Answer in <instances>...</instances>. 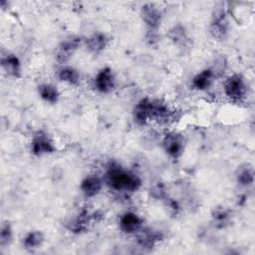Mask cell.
Listing matches in <instances>:
<instances>
[{
    "instance_id": "7",
    "label": "cell",
    "mask_w": 255,
    "mask_h": 255,
    "mask_svg": "<svg viewBox=\"0 0 255 255\" xmlns=\"http://www.w3.org/2000/svg\"><path fill=\"white\" fill-rule=\"evenodd\" d=\"M162 147L170 157L178 158L184 151L185 138L180 132L169 131L162 138Z\"/></svg>"
},
{
    "instance_id": "2",
    "label": "cell",
    "mask_w": 255,
    "mask_h": 255,
    "mask_svg": "<svg viewBox=\"0 0 255 255\" xmlns=\"http://www.w3.org/2000/svg\"><path fill=\"white\" fill-rule=\"evenodd\" d=\"M209 30L212 37L217 40H224L228 34V16L222 3H220V6H216L213 11Z\"/></svg>"
},
{
    "instance_id": "17",
    "label": "cell",
    "mask_w": 255,
    "mask_h": 255,
    "mask_svg": "<svg viewBox=\"0 0 255 255\" xmlns=\"http://www.w3.org/2000/svg\"><path fill=\"white\" fill-rule=\"evenodd\" d=\"M88 50L91 53L94 54H99L102 51H104L106 49V47L109 44V38L107 37L106 34L101 33V32H97L95 34H93L90 38L87 39L86 41Z\"/></svg>"
},
{
    "instance_id": "19",
    "label": "cell",
    "mask_w": 255,
    "mask_h": 255,
    "mask_svg": "<svg viewBox=\"0 0 255 255\" xmlns=\"http://www.w3.org/2000/svg\"><path fill=\"white\" fill-rule=\"evenodd\" d=\"M38 94L40 98L49 103V104H56L60 99V92L56 86L50 83H43L38 86Z\"/></svg>"
},
{
    "instance_id": "22",
    "label": "cell",
    "mask_w": 255,
    "mask_h": 255,
    "mask_svg": "<svg viewBox=\"0 0 255 255\" xmlns=\"http://www.w3.org/2000/svg\"><path fill=\"white\" fill-rule=\"evenodd\" d=\"M44 242V234L39 230H33L27 233L23 239V245L26 249H36Z\"/></svg>"
},
{
    "instance_id": "6",
    "label": "cell",
    "mask_w": 255,
    "mask_h": 255,
    "mask_svg": "<svg viewBox=\"0 0 255 255\" xmlns=\"http://www.w3.org/2000/svg\"><path fill=\"white\" fill-rule=\"evenodd\" d=\"M31 152L35 156H43L55 152L56 146L52 137L45 131H37L31 140Z\"/></svg>"
},
{
    "instance_id": "9",
    "label": "cell",
    "mask_w": 255,
    "mask_h": 255,
    "mask_svg": "<svg viewBox=\"0 0 255 255\" xmlns=\"http://www.w3.org/2000/svg\"><path fill=\"white\" fill-rule=\"evenodd\" d=\"M116 87V78L110 67L101 69L94 78V88L101 94H110Z\"/></svg>"
},
{
    "instance_id": "21",
    "label": "cell",
    "mask_w": 255,
    "mask_h": 255,
    "mask_svg": "<svg viewBox=\"0 0 255 255\" xmlns=\"http://www.w3.org/2000/svg\"><path fill=\"white\" fill-rule=\"evenodd\" d=\"M58 78L60 81L69 85H78L80 83V73L73 67L64 66L58 71Z\"/></svg>"
},
{
    "instance_id": "10",
    "label": "cell",
    "mask_w": 255,
    "mask_h": 255,
    "mask_svg": "<svg viewBox=\"0 0 255 255\" xmlns=\"http://www.w3.org/2000/svg\"><path fill=\"white\" fill-rule=\"evenodd\" d=\"M82 43V38L78 36H71L63 40L56 51L57 61L61 64H65L70 60L74 53L79 49Z\"/></svg>"
},
{
    "instance_id": "3",
    "label": "cell",
    "mask_w": 255,
    "mask_h": 255,
    "mask_svg": "<svg viewBox=\"0 0 255 255\" xmlns=\"http://www.w3.org/2000/svg\"><path fill=\"white\" fill-rule=\"evenodd\" d=\"M223 90L227 98L234 102H240L246 97L247 85L241 75L233 74L225 80Z\"/></svg>"
},
{
    "instance_id": "1",
    "label": "cell",
    "mask_w": 255,
    "mask_h": 255,
    "mask_svg": "<svg viewBox=\"0 0 255 255\" xmlns=\"http://www.w3.org/2000/svg\"><path fill=\"white\" fill-rule=\"evenodd\" d=\"M103 180L111 190L117 192L132 193L141 186L140 177L133 171L125 169L117 161H111L107 165Z\"/></svg>"
},
{
    "instance_id": "14",
    "label": "cell",
    "mask_w": 255,
    "mask_h": 255,
    "mask_svg": "<svg viewBox=\"0 0 255 255\" xmlns=\"http://www.w3.org/2000/svg\"><path fill=\"white\" fill-rule=\"evenodd\" d=\"M216 71L211 68H206L197 73L191 81L192 87L197 91H206L208 90L216 77Z\"/></svg>"
},
{
    "instance_id": "11",
    "label": "cell",
    "mask_w": 255,
    "mask_h": 255,
    "mask_svg": "<svg viewBox=\"0 0 255 255\" xmlns=\"http://www.w3.org/2000/svg\"><path fill=\"white\" fill-rule=\"evenodd\" d=\"M119 226L126 234H135L142 227V218L133 211H127L121 215Z\"/></svg>"
},
{
    "instance_id": "15",
    "label": "cell",
    "mask_w": 255,
    "mask_h": 255,
    "mask_svg": "<svg viewBox=\"0 0 255 255\" xmlns=\"http://www.w3.org/2000/svg\"><path fill=\"white\" fill-rule=\"evenodd\" d=\"M1 67L10 77L20 78L22 75V66L19 58L12 53H6L1 57Z\"/></svg>"
},
{
    "instance_id": "13",
    "label": "cell",
    "mask_w": 255,
    "mask_h": 255,
    "mask_svg": "<svg viewBox=\"0 0 255 255\" xmlns=\"http://www.w3.org/2000/svg\"><path fill=\"white\" fill-rule=\"evenodd\" d=\"M135 235H136L137 244L142 248H152L163 237L161 232L157 230H153L151 228H143V227H141L135 233Z\"/></svg>"
},
{
    "instance_id": "18",
    "label": "cell",
    "mask_w": 255,
    "mask_h": 255,
    "mask_svg": "<svg viewBox=\"0 0 255 255\" xmlns=\"http://www.w3.org/2000/svg\"><path fill=\"white\" fill-rule=\"evenodd\" d=\"M133 121L137 126H145L148 121V98H143L137 102L132 112Z\"/></svg>"
},
{
    "instance_id": "4",
    "label": "cell",
    "mask_w": 255,
    "mask_h": 255,
    "mask_svg": "<svg viewBox=\"0 0 255 255\" xmlns=\"http://www.w3.org/2000/svg\"><path fill=\"white\" fill-rule=\"evenodd\" d=\"M140 15L147 28V35L149 36V39H155L156 32L160 26L162 18L160 10L154 4L146 3L141 7Z\"/></svg>"
},
{
    "instance_id": "20",
    "label": "cell",
    "mask_w": 255,
    "mask_h": 255,
    "mask_svg": "<svg viewBox=\"0 0 255 255\" xmlns=\"http://www.w3.org/2000/svg\"><path fill=\"white\" fill-rule=\"evenodd\" d=\"M236 181L239 185L247 187L254 182V169L250 164L241 165L236 173Z\"/></svg>"
},
{
    "instance_id": "24",
    "label": "cell",
    "mask_w": 255,
    "mask_h": 255,
    "mask_svg": "<svg viewBox=\"0 0 255 255\" xmlns=\"http://www.w3.org/2000/svg\"><path fill=\"white\" fill-rule=\"evenodd\" d=\"M169 38L176 44L178 43H184L186 40V34L184 32V29L181 26H174L168 34Z\"/></svg>"
},
{
    "instance_id": "8",
    "label": "cell",
    "mask_w": 255,
    "mask_h": 255,
    "mask_svg": "<svg viewBox=\"0 0 255 255\" xmlns=\"http://www.w3.org/2000/svg\"><path fill=\"white\" fill-rule=\"evenodd\" d=\"M97 212H91L88 209H82L75 217H73L68 223V229L73 233L86 232L93 221L98 217Z\"/></svg>"
},
{
    "instance_id": "23",
    "label": "cell",
    "mask_w": 255,
    "mask_h": 255,
    "mask_svg": "<svg viewBox=\"0 0 255 255\" xmlns=\"http://www.w3.org/2000/svg\"><path fill=\"white\" fill-rule=\"evenodd\" d=\"M13 238V230L9 222H4L0 229V245L5 247L9 245Z\"/></svg>"
},
{
    "instance_id": "5",
    "label": "cell",
    "mask_w": 255,
    "mask_h": 255,
    "mask_svg": "<svg viewBox=\"0 0 255 255\" xmlns=\"http://www.w3.org/2000/svg\"><path fill=\"white\" fill-rule=\"evenodd\" d=\"M173 116L172 111L166 103L159 99L148 98V121L158 124H167Z\"/></svg>"
},
{
    "instance_id": "16",
    "label": "cell",
    "mask_w": 255,
    "mask_h": 255,
    "mask_svg": "<svg viewBox=\"0 0 255 255\" xmlns=\"http://www.w3.org/2000/svg\"><path fill=\"white\" fill-rule=\"evenodd\" d=\"M211 220L214 227L224 229L231 223V211L223 206L215 207L211 213Z\"/></svg>"
},
{
    "instance_id": "12",
    "label": "cell",
    "mask_w": 255,
    "mask_h": 255,
    "mask_svg": "<svg viewBox=\"0 0 255 255\" xmlns=\"http://www.w3.org/2000/svg\"><path fill=\"white\" fill-rule=\"evenodd\" d=\"M104 180L98 174H89L83 178L80 184V189L84 196L94 197L100 193L103 188Z\"/></svg>"
}]
</instances>
